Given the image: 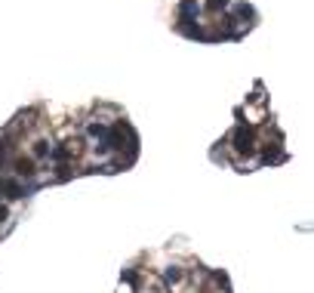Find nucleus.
<instances>
[{
  "mask_svg": "<svg viewBox=\"0 0 314 293\" xmlns=\"http://www.w3.org/2000/svg\"><path fill=\"white\" fill-rule=\"evenodd\" d=\"M231 142H234V152L237 154H244V158L256 154V130H253V126L240 124L237 130H234V136H231Z\"/></svg>",
  "mask_w": 314,
  "mask_h": 293,
  "instance_id": "obj_1",
  "label": "nucleus"
},
{
  "mask_svg": "<svg viewBox=\"0 0 314 293\" xmlns=\"http://www.w3.org/2000/svg\"><path fill=\"white\" fill-rule=\"evenodd\" d=\"M197 12H200V4H197V0H182V4H179V22H182V25L197 22Z\"/></svg>",
  "mask_w": 314,
  "mask_h": 293,
  "instance_id": "obj_2",
  "label": "nucleus"
},
{
  "mask_svg": "<svg viewBox=\"0 0 314 293\" xmlns=\"http://www.w3.org/2000/svg\"><path fill=\"white\" fill-rule=\"evenodd\" d=\"M12 167H15V173H18V176H25V179H31V176L37 173L31 158H15V160H12Z\"/></svg>",
  "mask_w": 314,
  "mask_h": 293,
  "instance_id": "obj_3",
  "label": "nucleus"
},
{
  "mask_svg": "<svg viewBox=\"0 0 314 293\" xmlns=\"http://www.w3.org/2000/svg\"><path fill=\"white\" fill-rule=\"evenodd\" d=\"M0 192H6V198L9 200H18V198H25V188L22 186H18V182H0Z\"/></svg>",
  "mask_w": 314,
  "mask_h": 293,
  "instance_id": "obj_4",
  "label": "nucleus"
},
{
  "mask_svg": "<svg viewBox=\"0 0 314 293\" xmlns=\"http://www.w3.org/2000/svg\"><path fill=\"white\" fill-rule=\"evenodd\" d=\"M49 158L62 164V160H68V158H71V148H65V145H59V148H52V152H49Z\"/></svg>",
  "mask_w": 314,
  "mask_h": 293,
  "instance_id": "obj_5",
  "label": "nucleus"
},
{
  "mask_svg": "<svg viewBox=\"0 0 314 293\" xmlns=\"http://www.w3.org/2000/svg\"><path fill=\"white\" fill-rule=\"evenodd\" d=\"M179 278H182V272H179L176 266H170V268H166V272H163V281H166V284H176Z\"/></svg>",
  "mask_w": 314,
  "mask_h": 293,
  "instance_id": "obj_6",
  "label": "nucleus"
},
{
  "mask_svg": "<svg viewBox=\"0 0 314 293\" xmlns=\"http://www.w3.org/2000/svg\"><path fill=\"white\" fill-rule=\"evenodd\" d=\"M228 6V0H207V10L210 12H219V10H225Z\"/></svg>",
  "mask_w": 314,
  "mask_h": 293,
  "instance_id": "obj_7",
  "label": "nucleus"
},
{
  "mask_svg": "<svg viewBox=\"0 0 314 293\" xmlns=\"http://www.w3.org/2000/svg\"><path fill=\"white\" fill-rule=\"evenodd\" d=\"M34 154H37V158H46V154H49V145H46V142H34Z\"/></svg>",
  "mask_w": 314,
  "mask_h": 293,
  "instance_id": "obj_8",
  "label": "nucleus"
},
{
  "mask_svg": "<svg viewBox=\"0 0 314 293\" xmlns=\"http://www.w3.org/2000/svg\"><path fill=\"white\" fill-rule=\"evenodd\" d=\"M123 281H126V284H139V274L126 268V272H123Z\"/></svg>",
  "mask_w": 314,
  "mask_h": 293,
  "instance_id": "obj_9",
  "label": "nucleus"
},
{
  "mask_svg": "<svg viewBox=\"0 0 314 293\" xmlns=\"http://www.w3.org/2000/svg\"><path fill=\"white\" fill-rule=\"evenodd\" d=\"M6 219H9V207L0 204V222H6Z\"/></svg>",
  "mask_w": 314,
  "mask_h": 293,
  "instance_id": "obj_10",
  "label": "nucleus"
}]
</instances>
